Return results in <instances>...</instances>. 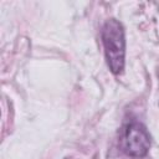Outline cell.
Listing matches in <instances>:
<instances>
[{
	"instance_id": "obj_1",
	"label": "cell",
	"mask_w": 159,
	"mask_h": 159,
	"mask_svg": "<svg viewBox=\"0 0 159 159\" xmlns=\"http://www.w3.org/2000/svg\"><path fill=\"white\" fill-rule=\"evenodd\" d=\"M102 40L104 45L106 58L111 71L116 75L120 73L124 67L125 40L124 30L117 20H108L102 29Z\"/></svg>"
},
{
	"instance_id": "obj_2",
	"label": "cell",
	"mask_w": 159,
	"mask_h": 159,
	"mask_svg": "<svg viewBox=\"0 0 159 159\" xmlns=\"http://www.w3.org/2000/svg\"><path fill=\"white\" fill-rule=\"evenodd\" d=\"M125 152L133 157H144L150 147V135L147 128L139 122H132L125 128Z\"/></svg>"
}]
</instances>
